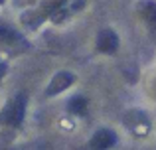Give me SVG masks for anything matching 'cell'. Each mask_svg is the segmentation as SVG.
<instances>
[{
    "label": "cell",
    "mask_w": 156,
    "mask_h": 150,
    "mask_svg": "<svg viewBox=\"0 0 156 150\" xmlns=\"http://www.w3.org/2000/svg\"><path fill=\"white\" fill-rule=\"evenodd\" d=\"M140 14H142V18H144L146 22L150 24V26L156 28V2H146V4H142Z\"/></svg>",
    "instance_id": "5"
},
{
    "label": "cell",
    "mask_w": 156,
    "mask_h": 150,
    "mask_svg": "<svg viewBox=\"0 0 156 150\" xmlns=\"http://www.w3.org/2000/svg\"><path fill=\"white\" fill-rule=\"evenodd\" d=\"M73 81H75V77L69 73V71H59V73H55V75H53V79L50 81V87L46 89V95L48 97H53V95H57V93L65 91Z\"/></svg>",
    "instance_id": "2"
},
{
    "label": "cell",
    "mask_w": 156,
    "mask_h": 150,
    "mask_svg": "<svg viewBox=\"0 0 156 150\" xmlns=\"http://www.w3.org/2000/svg\"><path fill=\"white\" fill-rule=\"evenodd\" d=\"M2 2H4V0H0V4H2Z\"/></svg>",
    "instance_id": "8"
},
{
    "label": "cell",
    "mask_w": 156,
    "mask_h": 150,
    "mask_svg": "<svg viewBox=\"0 0 156 150\" xmlns=\"http://www.w3.org/2000/svg\"><path fill=\"white\" fill-rule=\"evenodd\" d=\"M16 38H18V36H16L12 30L0 26V40H4V42H16Z\"/></svg>",
    "instance_id": "7"
},
{
    "label": "cell",
    "mask_w": 156,
    "mask_h": 150,
    "mask_svg": "<svg viewBox=\"0 0 156 150\" xmlns=\"http://www.w3.org/2000/svg\"><path fill=\"white\" fill-rule=\"evenodd\" d=\"M85 109H87V101H85L83 97H73V99L69 101V111L75 113V115H83Z\"/></svg>",
    "instance_id": "6"
},
{
    "label": "cell",
    "mask_w": 156,
    "mask_h": 150,
    "mask_svg": "<svg viewBox=\"0 0 156 150\" xmlns=\"http://www.w3.org/2000/svg\"><path fill=\"white\" fill-rule=\"evenodd\" d=\"M115 132L109 131V128H101V131H97L95 134H93L91 138V148L93 150H109L111 146L115 144Z\"/></svg>",
    "instance_id": "3"
},
{
    "label": "cell",
    "mask_w": 156,
    "mask_h": 150,
    "mask_svg": "<svg viewBox=\"0 0 156 150\" xmlns=\"http://www.w3.org/2000/svg\"><path fill=\"white\" fill-rule=\"evenodd\" d=\"M117 46H119V38L113 30H103L99 34V38H97V47H99L101 51H105V54L115 51Z\"/></svg>",
    "instance_id": "4"
},
{
    "label": "cell",
    "mask_w": 156,
    "mask_h": 150,
    "mask_svg": "<svg viewBox=\"0 0 156 150\" xmlns=\"http://www.w3.org/2000/svg\"><path fill=\"white\" fill-rule=\"evenodd\" d=\"M24 109H26V99L24 95H18L16 99H10L4 111L0 113V123L10 124V127H18L24 119Z\"/></svg>",
    "instance_id": "1"
}]
</instances>
